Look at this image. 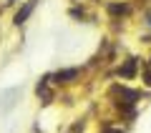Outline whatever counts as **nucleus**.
<instances>
[{
    "label": "nucleus",
    "mask_w": 151,
    "mask_h": 133,
    "mask_svg": "<svg viewBox=\"0 0 151 133\" xmlns=\"http://www.w3.org/2000/svg\"><path fill=\"white\" fill-rule=\"evenodd\" d=\"M33 5H35V3H33V0H30V3H28V5L23 8V10H18V15H15V23H18V25H20V23L25 20L28 15H30V10H33Z\"/></svg>",
    "instance_id": "nucleus-1"
},
{
    "label": "nucleus",
    "mask_w": 151,
    "mask_h": 133,
    "mask_svg": "<svg viewBox=\"0 0 151 133\" xmlns=\"http://www.w3.org/2000/svg\"><path fill=\"white\" fill-rule=\"evenodd\" d=\"M134 70H136V60H129V63L124 65V70H121V75H126V78H131V75H134Z\"/></svg>",
    "instance_id": "nucleus-2"
},
{
    "label": "nucleus",
    "mask_w": 151,
    "mask_h": 133,
    "mask_svg": "<svg viewBox=\"0 0 151 133\" xmlns=\"http://www.w3.org/2000/svg\"><path fill=\"white\" fill-rule=\"evenodd\" d=\"M76 75H78V70H63V73L55 75V80H70V78H76Z\"/></svg>",
    "instance_id": "nucleus-3"
},
{
    "label": "nucleus",
    "mask_w": 151,
    "mask_h": 133,
    "mask_svg": "<svg viewBox=\"0 0 151 133\" xmlns=\"http://www.w3.org/2000/svg\"><path fill=\"white\" fill-rule=\"evenodd\" d=\"M108 10H111L113 15H121V13H126V10H129V5H111Z\"/></svg>",
    "instance_id": "nucleus-4"
},
{
    "label": "nucleus",
    "mask_w": 151,
    "mask_h": 133,
    "mask_svg": "<svg viewBox=\"0 0 151 133\" xmlns=\"http://www.w3.org/2000/svg\"><path fill=\"white\" fill-rule=\"evenodd\" d=\"M106 133H121V131H106Z\"/></svg>",
    "instance_id": "nucleus-5"
}]
</instances>
